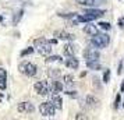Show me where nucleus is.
<instances>
[{"instance_id": "nucleus-21", "label": "nucleus", "mask_w": 124, "mask_h": 120, "mask_svg": "<svg viewBox=\"0 0 124 120\" xmlns=\"http://www.w3.org/2000/svg\"><path fill=\"white\" fill-rule=\"evenodd\" d=\"M47 74H49V77H50L52 80H57V78H59V77H60V74H62V73H60V70L59 69H50L49 70V71H47Z\"/></svg>"}, {"instance_id": "nucleus-23", "label": "nucleus", "mask_w": 124, "mask_h": 120, "mask_svg": "<svg viewBox=\"0 0 124 120\" xmlns=\"http://www.w3.org/2000/svg\"><path fill=\"white\" fill-rule=\"evenodd\" d=\"M109 80H110V70H105V73H103V78H102V81H103L105 84H107V82H109Z\"/></svg>"}, {"instance_id": "nucleus-12", "label": "nucleus", "mask_w": 124, "mask_h": 120, "mask_svg": "<svg viewBox=\"0 0 124 120\" xmlns=\"http://www.w3.org/2000/svg\"><path fill=\"white\" fill-rule=\"evenodd\" d=\"M85 103L88 105V108L93 109V108H98V106H99V99L95 98L93 95H86V98H85Z\"/></svg>"}, {"instance_id": "nucleus-4", "label": "nucleus", "mask_w": 124, "mask_h": 120, "mask_svg": "<svg viewBox=\"0 0 124 120\" xmlns=\"http://www.w3.org/2000/svg\"><path fill=\"white\" fill-rule=\"evenodd\" d=\"M39 112L42 116H47V117H53L56 113V108L52 102H43L39 105Z\"/></svg>"}, {"instance_id": "nucleus-29", "label": "nucleus", "mask_w": 124, "mask_h": 120, "mask_svg": "<svg viewBox=\"0 0 124 120\" xmlns=\"http://www.w3.org/2000/svg\"><path fill=\"white\" fill-rule=\"evenodd\" d=\"M120 91L124 92V80H123V82H121V85H120Z\"/></svg>"}, {"instance_id": "nucleus-3", "label": "nucleus", "mask_w": 124, "mask_h": 120, "mask_svg": "<svg viewBox=\"0 0 124 120\" xmlns=\"http://www.w3.org/2000/svg\"><path fill=\"white\" fill-rule=\"evenodd\" d=\"M34 89L40 96H47L52 92V87L47 84V81H38V82H35Z\"/></svg>"}, {"instance_id": "nucleus-25", "label": "nucleus", "mask_w": 124, "mask_h": 120, "mask_svg": "<svg viewBox=\"0 0 124 120\" xmlns=\"http://www.w3.org/2000/svg\"><path fill=\"white\" fill-rule=\"evenodd\" d=\"M31 53H34V48H28V49L23 50L21 52V56H27V55H31Z\"/></svg>"}, {"instance_id": "nucleus-9", "label": "nucleus", "mask_w": 124, "mask_h": 120, "mask_svg": "<svg viewBox=\"0 0 124 120\" xmlns=\"http://www.w3.org/2000/svg\"><path fill=\"white\" fill-rule=\"evenodd\" d=\"M53 35L56 36L57 39H63V40H73L75 36H74L73 34H68L67 31H63V29H57V31H54L53 32Z\"/></svg>"}, {"instance_id": "nucleus-6", "label": "nucleus", "mask_w": 124, "mask_h": 120, "mask_svg": "<svg viewBox=\"0 0 124 120\" xmlns=\"http://www.w3.org/2000/svg\"><path fill=\"white\" fill-rule=\"evenodd\" d=\"M99 56L101 53L98 50V48H86L84 50V59L86 60H99Z\"/></svg>"}, {"instance_id": "nucleus-2", "label": "nucleus", "mask_w": 124, "mask_h": 120, "mask_svg": "<svg viewBox=\"0 0 124 120\" xmlns=\"http://www.w3.org/2000/svg\"><path fill=\"white\" fill-rule=\"evenodd\" d=\"M110 43V36L107 34H98L93 35V38H92V45L96 46L98 49H105L107 48Z\"/></svg>"}, {"instance_id": "nucleus-28", "label": "nucleus", "mask_w": 124, "mask_h": 120, "mask_svg": "<svg viewBox=\"0 0 124 120\" xmlns=\"http://www.w3.org/2000/svg\"><path fill=\"white\" fill-rule=\"evenodd\" d=\"M121 71H123V62H120V63H118V70H117V73H118V74H121Z\"/></svg>"}, {"instance_id": "nucleus-17", "label": "nucleus", "mask_w": 124, "mask_h": 120, "mask_svg": "<svg viewBox=\"0 0 124 120\" xmlns=\"http://www.w3.org/2000/svg\"><path fill=\"white\" fill-rule=\"evenodd\" d=\"M86 67L91 70H101L99 60H86Z\"/></svg>"}, {"instance_id": "nucleus-30", "label": "nucleus", "mask_w": 124, "mask_h": 120, "mask_svg": "<svg viewBox=\"0 0 124 120\" xmlns=\"http://www.w3.org/2000/svg\"><path fill=\"white\" fill-rule=\"evenodd\" d=\"M123 105H124V103H123Z\"/></svg>"}, {"instance_id": "nucleus-10", "label": "nucleus", "mask_w": 124, "mask_h": 120, "mask_svg": "<svg viewBox=\"0 0 124 120\" xmlns=\"http://www.w3.org/2000/svg\"><path fill=\"white\" fill-rule=\"evenodd\" d=\"M66 66H67L68 69H71V70H77L78 69V66H79V62H78V59L75 56H67V59H66Z\"/></svg>"}, {"instance_id": "nucleus-26", "label": "nucleus", "mask_w": 124, "mask_h": 120, "mask_svg": "<svg viewBox=\"0 0 124 120\" xmlns=\"http://www.w3.org/2000/svg\"><path fill=\"white\" fill-rule=\"evenodd\" d=\"M120 99H121V96H120V94H117V95H116V99H114V109L118 108V105H120Z\"/></svg>"}, {"instance_id": "nucleus-7", "label": "nucleus", "mask_w": 124, "mask_h": 120, "mask_svg": "<svg viewBox=\"0 0 124 120\" xmlns=\"http://www.w3.org/2000/svg\"><path fill=\"white\" fill-rule=\"evenodd\" d=\"M17 110L20 113H32L35 110V106L29 102H20L17 105Z\"/></svg>"}, {"instance_id": "nucleus-24", "label": "nucleus", "mask_w": 124, "mask_h": 120, "mask_svg": "<svg viewBox=\"0 0 124 120\" xmlns=\"http://www.w3.org/2000/svg\"><path fill=\"white\" fill-rule=\"evenodd\" d=\"M23 14H24V11H23V10H20V11H18L17 14H16V17H14V20H13V24H17L18 21H20V18L23 17Z\"/></svg>"}, {"instance_id": "nucleus-14", "label": "nucleus", "mask_w": 124, "mask_h": 120, "mask_svg": "<svg viewBox=\"0 0 124 120\" xmlns=\"http://www.w3.org/2000/svg\"><path fill=\"white\" fill-rule=\"evenodd\" d=\"M52 103L54 105V108L56 109H62L63 108V99H62V96H60L57 92L53 94V96H52Z\"/></svg>"}, {"instance_id": "nucleus-18", "label": "nucleus", "mask_w": 124, "mask_h": 120, "mask_svg": "<svg viewBox=\"0 0 124 120\" xmlns=\"http://www.w3.org/2000/svg\"><path fill=\"white\" fill-rule=\"evenodd\" d=\"M75 3H78L79 6H88V7H93L95 4H98L96 0H75Z\"/></svg>"}, {"instance_id": "nucleus-15", "label": "nucleus", "mask_w": 124, "mask_h": 120, "mask_svg": "<svg viewBox=\"0 0 124 120\" xmlns=\"http://www.w3.org/2000/svg\"><path fill=\"white\" fill-rule=\"evenodd\" d=\"M63 81H64V85L67 87V89H71L74 85H75V81H74V77L71 74H66L63 77Z\"/></svg>"}, {"instance_id": "nucleus-22", "label": "nucleus", "mask_w": 124, "mask_h": 120, "mask_svg": "<svg viewBox=\"0 0 124 120\" xmlns=\"http://www.w3.org/2000/svg\"><path fill=\"white\" fill-rule=\"evenodd\" d=\"M99 27H101L102 29H105V31H110V29H112V25H110L109 23H106V21L99 23Z\"/></svg>"}, {"instance_id": "nucleus-13", "label": "nucleus", "mask_w": 124, "mask_h": 120, "mask_svg": "<svg viewBox=\"0 0 124 120\" xmlns=\"http://www.w3.org/2000/svg\"><path fill=\"white\" fill-rule=\"evenodd\" d=\"M84 32H85V34H88V35H91V36H93V35H96L99 31H98V27H96V25L88 23L84 27Z\"/></svg>"}, {"instance_id": "nucleus-27", "label": "nucleus", "mask_w": 124, "mask_h": 120, "mask_svg": "<svg viewBox=\"0 0 124 120\" xmlns=\"http://www.w3.org/2000/svg\"><path fill=\"white\" fill-rule=\"evenodd\" d=\"M75 119H77V120H79V119H81V120H88L89 117H88V116H85L84 113H78L77 116H75Z\"/></svg>"}, {"instance_id": "nucleus-16", "label": "nucleus", "mask_w": 124, "mask_h": 120, "mask_svg": "<svg viewBox=\"0 0 124 120\" xmlns=\"http://www.w3.org/2000/svg\"><path fill=\"white\" fill-rule=\"evenodd\" d=\"M63 53H64V56H75V48H74L71 43H67V45H64L63 48Z\"/></svg>"}, {"instance_id": "nucleus-11", "label": "nucleus", "mask_w": 124, "mask_h": 120, "mask_svg": "<svg viewBox=\"0 0 124 120\" xmlns=\"http://www.w3.org/2000/svg\"><path fill=\"white\" fill-rule=\"evenodd\" d=\"M7 88V71L6 69L0 67V91H4Z\"/></svg>"}, {"instance_id": "nucleus-5", "label": "nucleus", "mask_w": 124, "mask_h": 120, "mask_svg": "<svg viewBox=\"0 0 124 120\" xmlns=\"http://www.w3.org/2000/svg\"><path fill=\"white\" fill-rule=\"evenodd\" d=\"M36 66L34 63H31V62H25V63H21L20 64V71L24 73L25 75H28V77H34L36 74Z\"/></svg>"}, {"instance_id": "nucleus-1", "label": "nucleus", "mask_w": 124, "mask_h": 120, "mask_svg": "<svg viewBox=\"0 0 124 120\" xmlns=\"http://www.w3.org/2000/svg\"><path fill=\"white\" fill-rule=\"evenodd\" d=\"M34 46L36 48V50L40 56H49L52 53V43L50 40H47L46 38H38V39L34 40Z\"/></svg>"}, {"instance_id": "nucleus-20", "label": "nucleus", "mask_w": 124, "mask_h": 120, "mask_svg": "<svg viewBox=\"0 0 124 120\" xmlns=\"http://www.w3.org/2000/svg\"><path fill=\"white\" fill-rule=\"evenodd\" d=\"M45 62L47 64H49V63H57V64H60L63 60H62V57H60V56H46Z\"/></svg>"}, {"instance_id": "nucleus-19", "label": "nucleus", "mask_w": 124, "mask_h": 120, "mask_svg": "<svg viewBox=\"0 0 124 120\" xmlns=\"http://www.w3.org/2000/svg\"><path fill=\"white\" fill-rule=\"evenodd\" d=\"M52 91L57 92V94H59V92H62L63 91V84L59 80H54V81H53V84H52Z\"/></svg>"}, {"instance_id": "nucleus-8", "label": "nucleus", "mask_w": 124, "mask_h": 120, "mask_svg": "<svg viewBox=\"0 0 124 120\" xmlns=\"http://www.w3.org/2000/svg\"><path fill=\"white\" fill-rule=\"evenodd\" d=\"M84 14H86L88 17L93 21V20H96V18H101L103 17L105 14H106V11L105 10H96V8H89V10H85Z\"/></svg>"}]
</instances>
